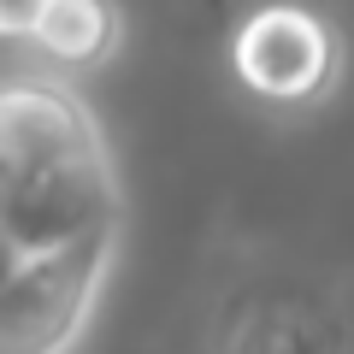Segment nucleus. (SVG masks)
<instances>
[{"instance_id": "nucleus-4", "label": "nucleus", "mask_w": 354, "mask_h": 354, "mask_svg": "<svg viewBox=\"0 0 354 354\" xmlns=\"http://www.w3.org/2000/svg\"><path fill=\"white\" fill-rule=\"evenodd\" d=\"M230 77L272 118H313L342 88V36L313 6L272 0L236 24Z\"/></svg>"}, {"instance_id": "nucleus-2", "label": "nucleus", "mask_w": 354, "mask_h": 354, "mask_svg": "<svg viewBox=\"0 0 354 354\" xmlns=\"http://www.w3.org/2000/svg\"><path fill=\"white\" fill-rule=\"evenodd\" d=\"M348 295L330 272L272 248H242L207 301L201 354H348Z\"/></svg>"}, {"instance_id": "nucleus-5", "label": "nucleus", "mask_w": 354, "mask_h": 354, "mask_svg": "<svg viewBox=\"0 0 354 354\" xmlns=\"http://www.w3.org/2000/svg\"><path fill=\"white\" fill-rule=\"evenodd\" d=\"M24 41H30L41 71L88 77V71H106L118 59L124 12H118V0H41V12Z\"/></svg>"}, {"instance_id": "nucleus-3", "label": "nucleus", "mask_w": 354, "mask_h": 354, "mask_svg": "<svg viewBox=\"0 0 354 354\" xmlns=\"http://www.w3.org/2000/svg\"><path fill=\"white\" fill-rule=\"evenodd\" d=\"M118 248L124 218L83 230L59 248L18 254V266L0 278V354H77L113 290Z\"/></svg>"}, {"instance_id": "nucleus-7", "label": "nucleus", "mask_w": 354, "mask_h": 354, "mask_svg": "<svg viewBox=\"0 0 354 354\" xmlns=\"http://www.w3.org/2000/svg\"><path fill=\"white\" fill-rule=\"evenodd\" d=\"M12 266H18V254H12V242L0 236V278H6V272H12Z\"/></svg>"}, {"instance_id": "nucleus-1", "label": "nucleus", "mask_w": 354, "mask_h": 354, "mask_svg": "<svg viewBox=\"0 0 354 354\" xmlns=\"http://www.w3.org/2000/svg\"><path fill=\"white\" fill-rule=\"evenodd\" d=\"M124 218V177L101 113L59 71L0 77V236L12 254Z\"/></svg>"}, {"instance_id": "nucleus-6", "label": "nucleus", "mask_w": 354, "mask_h": 354, "mask_svg": "<svg viewBox=\"0 0 354 354\" xmlns=\"http://www.w3.org/2000/svg\"><path fill=\"white\" fill-rule=\"evenodd\" d=\"M36 12H41V0H0V41H24Z\"/></svg>"}]
</instances>
